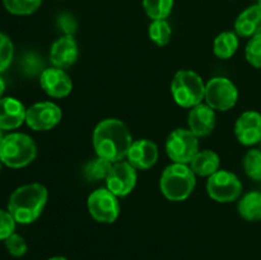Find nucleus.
<instances>
[{
    "mask_svg": "<svg viewBox=\"0 0 261 260\" xmlns=\"http://www.w3.org/2000/svg\"><path fill=\"white\" fill-rule=\"evenodd\" d=\"M132 144V134L121 120H102L93 132V147L97 155L112 163L126 158Z\"/></svg>",
    "mask_w": 261,
    "mask_h": 260,
    "instance_id": "nucleus-1",
    "label": "nucleus"
},
{
    "mask_svg": "<svg viewBox=\"0 0 261 260\" xmlns=\"http://www.w3.org/2000/svg\"><path fill=\"white\" fill-rule=\"evenodd\" d=\"M47 201V189L37 183L27 184L15 189L8 200V212L17 223L35 222L42 213Z\"/></svg>",
    "mask_w": 261,
    "mask_h": 260,
    "instance_id": "nucleus-2",
    "label": "nucleus"
},
{
    "mask_svg": "<svg viewBox=\"0 0 261 260\" xmlns=\"http://www.w3.org/2000/svg\"><path fill=\"white\" fill-rule=\"evenodd\" d=\"M195 184V173L188 165L172 163L163 171L160 188L168 200L182 201L191 195Z\"/></svg>",
    "mask_w": 261,
    "mask_h": 260,
    "instance_id": "nucleus-3",
    "label": "nucleus"
},
{
    "mask_svg": "<svg viewBox=\"0 0 261 260\" xmlns=\"http://www.w3.org/2000/svg\"><path fill=\"white\" fill-rule=\"evenodd\" d=\"M37 155V147L32 138L23 133L5 135L0 145V160L10 168H22L30 165Z\"/></svg>",
    "mask_w": 261,
    "mask_h": 260,
    "instance_id": "nucleus-4",
    "label": "nucleus"
},
{
    "mask_svg": "<svg viewBox=\"0 0 261 260\" xmlns=\"http://www.w3.org/2000/svg\"><path fill=\"white\" fill-rule=\"evenodd\" d=\"M171 92L176 103L191 109L201 103L205 96V84L199 74L193 70H180L175 74Z\"/></svg>",
    "mask_w": 261,
    "mask_h": 260,
    "instance_id": "nucleus-5",
    "label": "nucleus"
},
{
    "mask_svg": "<svg viewBox=\"0 0 261 260\" xmlns=\"http://www.w3.org/2000/svg\"><path fill=\"white\" fill-rule=\"evenodd\" d=\"M166 152L175 163L188 165L199 152L198 137L189 129H176L166 140Z\"/></svg>",
    "mask_w": 261,
    "mask_h": 260,
    "instance_id": "nucleus-6",
    "label": "nucleus"
},
{
    "mask_svg": "<svg viewBox=\"0 0 261 260\" xmlns=\"http://www.w3.org/2000/svg\"><path fill=\"white\" fill-rule=\"evenodd\" d=\"M206 191L209 196L218 203H231L241 195L242 184L234 173L221 170L209 176Z\"/></svg>",
    "mask_w": 261,
    "mask_h": 260,
    "instance_id": "nucleus-7",
    "label": "nucleus"
},
{
    "mask_svg": "<svg viewBox=\"0 0 261 260\" xmlns=\"http://www.w3.org/2000/svg\"><path fill=\"white\" fill-rule=\"evenodd\" d=\"M204 98L206 105L213 110L227 111L236 105L239 99V91L229 79L216 76L206 83Z\"/></svg>",
    "mask_w": 261,
    "mask_h": 260,
    "instance_id": "nucleus-8",
    "label": "nucleus"
},
{
    "mask_svg": "<svg viewBox=\"0 0 261 260\" xmlns=\"http://www.w3.org/2000/svg\"><path fill=\"white\" fill-rule=\"evenodd\" d=\"M91 216L101 223H114L120 214V203L117 196L109 189H97L87 200Z\"/></svg>",
    "mask_w": 261,
    "mask_h": 260,
    "instance_id": "nucleus-9",
    "label": "nucleus"
},
{
    "mask_svg": "<svg viewBox=\"0 0 261 260\" xmlns=\"http://www.w3.org/2000/svg\"><path fill=\"white\" fill-rule=\"evenodd\" d=\"M63 117L61 109L54 102H37L25 112V124L36 132L53 129Z\"/></svg>",
    "mask_w": 261,
    "mask_h": 260,
    "instance_id": "nucleus-10",
    "label": "nucleus"
},
{
    "mask_svg": "<svg viewBox=\"0 0 261 260\" xmlns=\"http://www.w3.org/2000/svg\"><path fill=\"white\" fill-rule=\"evenodd\" d=\"M137 184V168L127 161L112 163L106 177L107 189L116 196H126L133 191Z\"/></svg>",
    "mask_w": 261,
    "mask_h": 260,
    "instance_id": "nucleus-11",
    "label": "nucleus"
},
{
    "mask_svg": "<svg viewBox=\"0 0 261 260\" xmlns=\"http://www.w3.org/2000/svg\"><path fill=\"white\" fill-rule=\"evenodd\" d=\"M40 84L43 91L54 98L66 97L73 89V83L68 74L60 68L43 69L40 75Z\"/></svg>",
    "mask_w": 261,
    "mask_h": 260,
    "instance_id": "nucleus-12",
    "label": "nucleus"
},
{
    "mask_svg": "<svg viewBox=\"0 0 261 260\" xmlns=\"http://www.w3.org/2000/svg\"><path fill=\"white\" fill-rule=\"evenodd\" d=\"M234 134L241 144L254 145L261 140V114L257 111L244 112L237 119Z\"/></svg>",
    "mask_w": 261,
    "mask_h": 260,
    "instance_id": "nucleus-13",
    "label": "nucleus"
},
{
    "mask_svg": "<svg viewBox=\"0 0 261 260\" xmlns=\"http://www.w3.org/2000/svg\"><path fill=\"white\" fill-rule=\"evenodd\" d=\"M78 59V45L73 36L64 35L51 46L50 60L55 68L66 69Z\"/></svg>",
    "mask_w": 261,
    "mask_h": 260,
    "instance_id": "nucleus-14",
    "label": "nucleus"
},
{
    "mask_svg": "<svg viewBox=\"0 0 261 260\" xmlns=\"http://www.w3.org/2000/svg\"><path fill=\"white\" fill-rule=\"evenodd\" d=\"M126 158L127 162L137 170H148L157 162L158 147L152 140H135L130 147Z\"/></svg>",
    "mask_w": 261,
    "mask_h": 260,
    "instance_id": "nucleus-15",
    "label": "nucleus"
},
{
    "mask_svg": "<svg viewBox=\"0 0 261 260\" xmlns=\"http://www.w3.org/2000/svg\"><path fill=\"white\" fill-rule=\"evenodd\" d=\"M27 109L19 99L14 97L0 98V129L13 130L19 127L25 121Z\"/></svg>",
    "mask_w": 261,
    "mask_h": 260,
    "instance_id": "nucleus-16",
    "label": "nucleus"
},
{
    "mask_svg": "<svg viewBox=\"0 0 261 260\" xmlns=\"http://www.w3.org/2000/svg\"><path fill=\"white\" fill-rule=\"evenodd\" d=\"M189 130L194 133L196 137H206L213 132L216 126V114L211 106L199 103L191 107L189 112Z\"/></svg>",
    "mask_w": 261,
    "mask_h": 260,
    "instance_id": "nucleus-17",
    "label": "nucleus"
},
{
    "mask_svg": "<svg viewBox=\"0 0 261 260\" xmlns=\"http://www.w3.org/2000/svg\"><path fill=\"white\" fill-rule=\"evenodd\" d=\"M234 31L241 37H254L261 33V7L251 5L237 17Z\"/></svg>",
    "mask_w": 261,
    "mask_h": 260,
    "instance_id": "nucleus-18",
    "label": "nucleus"
},
{
    "mask_svg": "<svg viewBox=\"0 0 261 260\" xmlns=\"http://www.w3.org/2000/svg\"><path fill=\"white\" fill-rule=\"evenodd\" d=\"M219 157L213 150H201L196 153L190 162V168L198 176H212L219 168Z\"/></svg>",
    "mask_w": 261,
    "mask_h": 260,
    "instance_id": "nucleus-19",
    "label": "nucleus"
},
{
    "mask_svg": "<svg viewBox=\"0 0 261 260\" xmlns=\"http://www.w3.org/2000/svg\"><path fill=\"white\" fill-rule=\"evenodd\" d=\"M239 213L249 222L261 221V193L250 191L245 194L239 203Z\"/></svg>",
    "mask_w": 261,
    "mask_h": 260,
    "instance_id": "nucleus-20",
    "label": "nucleus"
},
{
    "mask_svg": "<svg viewBox=\"0 0 261 260\" xmlns=\"http://www.w3.org/2000/svg\"><path fill=\"white\" fill-rule=\"evenodd\" d=\"M239 48V37L234 32H222L216 37L213 50L219 59H229L234 55Z\"/></svg>",
    "mask_w": 261,
    "mask_h": 260,
    "instance_id": "nucleus-21",
    "label": "nucleus"
},
{
    "mask_svg": "<svg viewBox=\"0 0 261 260\" xmlns=\"http://www.w3.org/2000/svg\"><path fill=\"white\" fill-rule=\"evenodd\" d=\"M112 167L111 161L102 158L97 155V158L89 161L86 166H84V177L92 183H97L99 180H106L107 175H109L110 170Z\"/></svg>",
    "mask_w": 261,
    "mask_h": 260,
    "instance_id": "nucleus-22",
    "label": "nucleus"
},
{
    "mask_svg": "<svg viewBox=\"0 0 261 260\" xmlns=\"http://www.w3.org/2000/svg\"><path fill=\"white\" fill-rule=\"evenodd\" d=\"M143 8L153 20L166 19L172 12L173 0H143Z\"/></svg>",
    "mask_w": 261,
    "mask_h": 260,
    "instance_id": "nucleus-23",
    "label": "nucleus"
},
{
    "mask_svg": "<svg viewBox=\"0 0 261 260\" xmlns=\"http://www.w3.org/2000/svg\"><path fill=\"white\" fill-rule=\"evenodd\" d=\"M148 35L157 46H166L170 42L172 30H171V25L168 24L166 19L153 20L148 28Z\"/></svg>",
    "mask_w": 261,
    "mask_h": 260,
    "instance_id": "nucleus-24",
    "label": "nucleus"
},
{
    "mask_svg": "<svg viewBox=\"0 0 261 260\" xmlns=\"http://www.w3.org/2000/svg\"><path fill=\"white\" fill-rule=\"evenodd\" d=\"M42 0H3L4 8L14 15H30L41 7Z\"/></svg>",
    "mask_w": 261,
    "mask_h": 260,
    "instance_id": "nucleus-25",
    "label": "nucleus"
},
{
    "mask_svg": "<svg viewBox=\"0 0 261 260\" xmlns=\"http://www.w3.org/2000/svg\"><path fill=\"white\" fill-rule=\"evenodd\" d=\"M244 170L250 178L261 181V150L250 149L245 154Z\"/></svg>",
    "mask_w": 261,
    "mask_h": 260,
    "instance_id": "nucleus-26",
    "label": "nucleus"
},
{
    "mask_svg": "<svg viewBox=\"0 0 261 260\" xmlns=\"http://www.w3.org/2000/svg\"><path fill=\"white\" fill-rule=\"evenodd\" d=\"M14 56V46L12 40L0 31V74L7 70Z\"/></svg>",
    "mask_w": 261,
    "mask_h": 260,
    "instance_id": "nucleus-27",
    "label": "nucleus"
},
{
    "mask_svg": "<svg viewBox=\"0 0 261 260\" xmlns=\"http://www.w3.org/2000/svg\"><path fill=\"white\" fill-rule=\"evenodd\" d=\"M246 59L252 66L261 69V33L250 38L246 45Z\"/></svg>",
    "mask_w": 261,
    "mask_h": 260,
    "instance_id": "nucleus-28",
    "label": "nucleus"
},
{
    "mask_svg": "<svg viewBox=\"0 0 261 260\" xmlns=\"http://www.w3.org/2000/svg\"><path fill=\"white\" fill-rule=\"evenodd\" d=\"M5 247H7L8 252L14 257H22L27 252L28 246L25 240L18 233H12L7 240H4Z\"/></svg>",
    "mask_w": 261,
    "mask_h": 260,
    "instance_id": "nucleus-29",
    "label": "nucleus"
},
{
    "mask_svg": "<svg viewBox=\"0 0 261 260\" xmlns=\"http://www.w3.org/2000/svg\"><path fill=\"white\" fill-rule=\"evenodd\" d=\"M15 219L8 211L0 209V241H4L15 231Z\"/></svg>",
    "mask_w": 261,
    "mask_h": 260,
    "instance_id": "nucleus-30",
    "label": "nucleus"
},
{
    "mask_svg": "<svg viewBox=\"0 0 261 260\" xmlns=\"http://www.w3.org/2000/svg\"><path fill=\"white\" fill-rule=\"evenodd\" d=\"M22 69L24 73L30 74V75H35L37 73H42V61L41 58H38L35 54H27L22 58Z\"/></svg>",
    "mask_w": 261,
    "mask_h": 260,
    "instance_id": "nucleus-31",
    "label": "nucleus"
},
{
    "mask_svg": "<svg viewBox=\"0 0 261 260\" xmlns=\"http://www.w3.org/2000/svg\"><path fill=\"white\" fill-rule=\"evenodd\" d=\"M59 25L65 35L73 36V33L75 32L76 23L74 18L69 14H63L59 17Z\"/></svg>",
    "mask_w": 261,
    "mask_h": 260,
    "instance_id": "nucleus-32",
    "label": "nucleus"
},
{
    "mask_svg": "<svg viewBox=\"0 0 261 260\" xmlns=\"http://www.w3.org/2000/svg\"><path fill=\"white\" fill-rule=\"evenodd\" d=\"M4 92H5V82H4V79H3V76L0 75V98L3 97Z\"/></svg>",
    "mask_w": 261,
    "mask_h": 260,
    "instance_id": "nucleus-33",
    "label": "nucleus"
},
{
    "mask_svg": "<svg viewBox=\"0 0 261 260\" xmlns=\"http://www.w3.org/2000/svg\"><path fill=\"white\" fill-rule=\"evenodd\" d=\"M47 260H68V259L64 256H54V257H50V259H47Z\"/></svg>",
    "mask_w": 261,
    "mask_h": 260,
    "instance_id": "nucleus-34",
    "label": "nucleus"
},
{
    "mask_svg": "<svg viewBox=\"0 0 261 260\" xmlns=\"http://www.w3.org/2000/svg\"><path fill=\"white\" fill-rule=\"evenodd\" d=\"M4 138H5L4 133H3V130L0 129V145H2V143H3V140H4Z\"/></svg>",
    "mask_w": 261,
    "mask_h": 260,
    "instance_id": "nucleus-35",
    "label": "nucleus"
},
{
    "mask_svg": "<svg viewBox=\"0 0 261 260\" xmlns=\"http://www.w3.org/2000/svg\"><path fill=\"white\" fill-rule=\"evenodd\" d=\"M257 4H259L260 7H261V0H257Z\"/></svg>",
    "mask_w": 261,
    "mask_h": 260,
    "instance_id": "nucleus-36",
    "label": "nucleus"
},
{
    "mask_svg": "<svg viewBox=\"0 0 261 260\" xmlns=\"http://www.w3.org/2000/svg\"><path fill=\"white\" fill-rule=\"evenodd\" d=\"M2 163H3V162H2V160H0V168H2Z\"/></svg>",
    "mask_w": 261,
    "mask_h": 260,
    "instance_id": "nucleus-37",
    "label": "nucleus"
},
{
    "mask_svg": "<svg viewBox=\"0 0 261 260\" xmlns=\"http://www.w3.org/2000/svg\"><path fill=\"white\" fill-rule=\"evenodd\" d=\"M260 145H261V140H260Z\"/></svg>",
    "mask_w": 261,
    "mask_h": 260,
    "instance_id": "nucleus-38",
    "label": "nucleus"
}]
</instances>
